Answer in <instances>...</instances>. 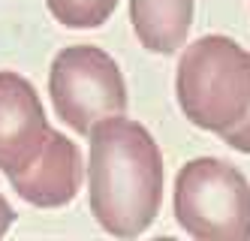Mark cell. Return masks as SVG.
<instances>
[{"instance_id":"obj_1","label":"cell","mask_w":250,"mask_h":241,"mask_svg":"<svg viewBox=\"0 0 250 241\" xmlns=\"http://www.w3.org/2000/svg\"><path fill=\"white\" fill-rule=\"evenodd\" d=\"M91 211L103 229L133 238L145 232L163 199V160L154 136L121 115L91 130Z\"/></svg>"},{"instance_id":"obj_2","label":"cell","mask_w":250,"mask_h":241,"mask_svg":"<svg viewBox=\"0 0 250 241\" xmlns=\"http://www.w3.org/2000/svg\"><path fill=\"white\" fill-rule=\"evenodd\" d=\"M178 100L202 130L229 136L250 115V54L229 36H202L178 64Z\"/></svg>"},{"instance_id":"obj_3","label":"cell","mask_w":250,"mask_h":241,"mask_svg":"<svg viewBox=\"0 0 250 241\" xmlns=\"http://www.w3.org/2000/svg\"><path fill=\"white\" fill-rule=\"evenodd\" d=\"M175 217L193 238L247 241L250 184L223 160H190L175 178Z\"/></svg>"},{"instance_id":"obj_4","label":"cell","mask_w":250,"mask_h":241,"mask_svg":"<svg viewBox=\"0 0 250 241\" xmlns=\"http://www.w3.org/2000/svg\"><path fill=\"white\" fill-rule=\"evenodd\" d=\"M48 90L58 118L82 136L127 109V88L118 64L94 45L63 48L51 64Z\"/></svg>"},{"instance_id":"obj_5","label":"cell","mask_w":250,"mask_h":241,"mask_svg":"<svg viewBox=\"0 0 250 241\" xmlns=\"http://www.w3.org/2000/svg\"><path fill=\"white\" fill-rule=\"evenodd\" d=\"M51 127L30 82L15 72H0V169L21 172L40 154Z\"/></svg>"},{"instance_id":"obj_6","label":"cell","mask_w":250,"mask_h":241,"mask_svg":"<svg viewBox=\"0 0 250 241\" xmlns=\"http://www.w3.org/2000/svg\"><path fill=\"white\" fill-rule=\"evenodd\" d=\"M82 175H84V166H82L79 148L66 136L51 130L40 148V154L21 172H12L6 178L15 187V193L27 199L30 205L58 208V205H66L79 193Z\"/></svg>"},{"instance_id":"obj_7","label":"cell","mask_w":250,"mask_h":241,"mask_svg":"<svg viewBox=\"0 0 250 241\" xmlns=\"http://www.w3.org/2000/svg\"><path fill=\"white\" fill-rule=\"evenodd\" d=\"M130 15L142 45L157 54H172L190 33L193 0H130Z\"/></svg>"},{"instance_id":"obj_8","label":"cell","mask_w":250,"mask_h":241,"mask_svg":"<svg viewBox=\"0 0 250 241\" xmlns=\"http://www.w3.org/2000/svg\"><path fill=\"white\" fill-rule=\"evenodd\" d=\"M48 12L66 27H100L118 6V0H45Z\"/></svg>"},{"instance_id":"obj_9","label":"cell","mask_w":250,"mask_h":241,"mask_svg":"<svg viewBox=\"0 0 250 241\" xmlns=\"http://www.w3.org/2000/svg\"><path fill=\"white\" fill-rule=\"evenodd\" d=\"M223 142L232 145V148H235V151H241V154H250V115L244 118V124L235 130V133H229Z\"/></svg>"},{"instance_id":"obj_10","label":"cell","mask_w":250,"mask_h":241,"mask_svg":"<svg viewBox=\"0 0 250 241\" xmlns=\"http://www.w3.org/2000/svg\"><path fill=\"white\" fill-rule=\"evenodd\" d=\"M12 220H15V211H12V205L0 196V235H6V229L12 226Z\"/></svg>"}]
</instances>
